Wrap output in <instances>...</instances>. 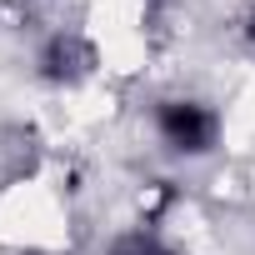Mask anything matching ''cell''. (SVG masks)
<instances>
[{
    "label": "cell",
    "mask_w": 255,
    "mask_h": 255,
    "mask_svg": "<svg viewBox=\"0 0 255 255\" xmlns=\"http://www.w3.org/2000/svg\"><path fill=\"white\" fill-rule=\"evenodd\" d=\"M220 130H225L220 110L200 95H165L155 105V135L180 160H205L220 145Z\"/></svg>",
    "instance_id": "6da1fadb"
},
{
    "label": "cell",
    "mask_w": 255,
    "mask_h": 255,
    "mask_svg": "<svg viewBox=\"0 0 255 255\" xmlns=\"http://www.w3.org/2000/svg\"><path fill=\"white\" fill-rule=\"evenodd\" d=\"M90 70H95V45L80 30H55L35 55V75L45 85H80Z\"/></svg>",
    "instance_id": "7a4b0ae2"
},
{
    "label": "cell",
    "mask_w": 255,
    "mask_h": 255,
    "mask_svg": "<svg viewBox=\"0 0 255 255\" xmlns=\"http://www.w3.org/2000/svg\"><path fill=\"white\" fill-rule=\"evenodd\" d=\"M105 255H175V250L160 240L155 225H130V230H120V235L105 245Z\"/></svg>",
    "instance_id": "3957f363"
},
{
    "label": "cell",
    "mask_w": 255,
    "mask_h": 255,
    "mask_svg": "<svg viewBox=\"0 0 255 255\" xmlns=\"http://www.w3.org/2000/svg\"><path fill=\"white\" fill-rule=\"evenodd\" d=\"M240 35H245V45H250V55H255V5L245 10V20H240Z\"/></svg>",
    "instance_id": "277c9868"
}]
</instances>
